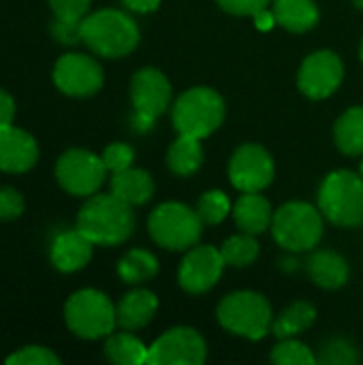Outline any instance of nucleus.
<instances>
[{
    "label": "nucleus",
    "mask_w": 363,
    "mask_h": 365,
    "mask_svg": "<svg viewBox=\"0 0 363 365\" xmlns=\"http://www.w3.org/2000/svg\"><path fill=\"white\" fill-rule=\"evenodd\" d=\"M362 62H363V41H362Z\"/></svg>",
    "instance_id": "42"
},
{
    "label": "nucleus",
    "mask_w": 363,
    "mask_h": 365,
    "mask_svg": "<svg viewBox=\"0 0 363 365\" xmlns=\"http://www.w3.org/2000/svg\"><path fill=\"white\" fill-rule=\"evenodd\" d=\"M362 175H363V160H362Z\"/></svg>",
    "instance_id": "43"
},
{
    "label": "nucleus",
    "mask_w": 363,
    "mask_h": 365,
    "mask_svg": "<svg viewBox=\"0 0 363 365\" xmlns=\"http://www.w3.org/2000/svg\"><path fill=\"white\" fill-rule=\"evenodd\" d=\"M225 120V101L212 88H190L173 103V126L180 135L205 139Z\"/></svg>",
    "instance_id": "5"
},
{
    "label": "nucleus",
    "mask_w": 363,
    "mask_h": 365,
    "mask_svg": "<svg viewBox=\"0 0 363 365\" xmlns=\"http://www.w3.org/2000/svg\"><path fill=\"white\" fill-rule=\"evenodd\" d=\"M347 353H355L353 346L344 340H334L329 342V346H325L323 357L319 361H327V364H353L355 357H347Z\"/></svg>",
    "instance_id": "37"
},
{
    "label": "nucleus",
    "mask_w": 363,
    "mask_h": 365,
    "mask_svg": "<svg viewBox=\"0 0 363 365\" xmlns=\"http://www.w3.org/2000/svg\"><path fill=\"white\" fill-rule=\"evenodd\" d=\"M131 98L135 107V128L148 130L152 122L165 113L171 103V86L169 79L158 68H141L133 75L131 81Z\"/></svg>",
    "instance_id": "9"
},
{
    "label": "nucleus",
    "mask_w": 363,
    "mask_h": 365,
    "mask_svg": "<svg viewBox=\"0 0 363 365\" xmlns=\"http://www.w3.org/2000/svg\"><path fill=\"white\" fill-rule=\"evenodd\" d=\"M24 212V197L9 186H0V222L15 220Z\"/></svg>",
    "instance_id": "34"
},
{
    "label": "nucleus",
    "mask_w": 363,
    "mask_h": 365,
    "mask_svg": "<svg viewBox=\"0 0 363 365\" xmlns=\"http://www.w3.org/2000/svg\"><path fill=\"white\" fill-rule=\"evenodd\" d=\"M235 225L250 235H261L272 227L274 212L270 201L259 192H244L233 205Z\"/></svg>",
    "instance_id": "19"
},
{
    "label": "nucleus",
    "mask_w": 363,
    "mask_h": 365,
    "mask_svg": "<svg viewBox=\"0 0 363 365\" xmlns=\"http://www.w3.org/2000/svg\"><path fill=\"white\" fill-rule=\"evenodd\" d=\"M64 321L68 329L83 340L105 338L118 325L116 306L105 293L96 289L73 293L64 306Z\"/></svg>",
    "instance_id": "6"
},
{
    "label": "nucleus",
    "mask_w": 363,
    "mask_h": 365,
    "mask_svg": "<svg viewBox=\"0 0 363 365\" xmlns=\"http://www.w3.org/2000/svg\"><path fill=\"white\" fill-rule=\"evenodd\" d=\"M315 321H317L315 306L308 302H295L293 306L282 310L278 319L272 323V334L280 340H289L310 329Z\"/></svg>",
    "instance_id": "23"
},
{
    "label": "nucleus",
    "mask_w": 363,
    "mask_h": 365,
    "mask_svg": "<svg viewBox=\"0 0 363 365\" xmlns=\"http://www.w3.org/2000/svg\"><path fill=\"white\" fill-rule=\"evenodd\" d=\"M107 171L111 173H118V171H124L128 167H133V160H135V152L131 145L126 143H111L105 148V152L101 154Z\"/></svg>",
    "instance_id": "32"
},
{
    "label": "nucleus",
    "mask_w": 363,
    "mask_h": 365,
    "mask_svg": "<svg viewBox=\"0 0 363 365\" xmlns=\"http://www.w3.org/2000/svg\"><path fill=\"white\" fill-rule=\"evenodd\" d=\"M203 163V148H201V139L197 137H188V135H180L169 152H167V165L175 175H193Z\"/></svg>",
    "instance_id": "24"
},
{
    "label": "nucleus",
    "mask_w": 363,
    "mask_h": 365,
    "mask_svg": "<svg viewBox=\"0 0 363 365\" xmlns=\"http://www.w3.org/2000/svg\"><path fill=\"white\" fill-rule=\"evenodd\" d=\"M272 233L278 246L291 252L312 250L323 235L321 210L304 201L285 203L272 220Z\"/></svg>",
    "instance_id": "7"
},
{
    "label": "nucleus",
    "mask_w": 363,
    "mask_h": 365,
    "mask_svg": "<svg viewBox=\"0 0 363 365\" xmlns=\"http://www.w3.org/2000/svg\"><path fill=\"white\" fill-rule=\"evenodd\" d=\"M355 2V6H359V9H363V0H353Z\"/></svg>",
    "instance_id": "41"
},
{
    "label": "nucleus",
    "mask_w": 363,
    "mask_h": 365,
    "mask_svg": "<svg viewBox=\"0 0 363 365\" xmlns=\"http://www.w3.org/2000/svg\"><path fill=\"white\" fill-rule=\"evenodd\" d=\"M131 11H137V13H150L154 11L163 0H122Z\"/></svg>",
    "instance_id": "39"
},
{
    "label": "nucleus",
    "mask_w": 363,
    "mask_h": 365,
    "mask_svg": "<svg viewBox=\"0 0 363 365\" xmlns=\"http://www.w3.org/2000/svg\"><path fill=\"white\" fill-rule=\"evenodd\" d=\"M107 167L101 156L88 150H68L58 158V184L75 197H92L105 182Z\"/></svg>",
    "instance_id": "10"
},
{
    "label": "nucleus",
    "mask_w": 363,
    "mask_h": 365,
    "mask_svg": "<svg viewBox=\"0 0 363 365\" xmlns=\"http://www.w3.org/2000/svg\"><path fill=\"white\" fill-rule=\"evenodd\" d=\"M105 355L111 364L118 365L148 364V346L133 334H109Z\"/></svg>",
    "instance_id": "26"
},
{
    "label": "nucleus",
    "mask_w": 363,
    "mask_h": 365,
    "mask_svg": "<svg viewBox=\"0 0 363 365\" xmlns=\"http://www.w3.org/2000/svg\"><path fill=\"white\" fill-rule=\"evenodd\" d=\"M148 231L152 240L167 250H188L201 240L203 220L197 210L178 201H167L150 214Z\"/></svg>",
    "instance_id": "8"
},
{
    "label": "nucleus",
    "mask_w": 363,
    "mask_h": 365,
    "mask_svg": "<svg viewBox=\"0 0 363 365\" xmlns=\"http://www.w3.org/2000/svg\"><path fill=\"white\" fill-rule=\"evenodd\" d=\"M255 19H257V28H261V30H267V28H272V24H276L274 11H267V9L257 13Z\"/></svg>",
    "instance_id": "40"
},
{
    "label": "nucleus",
    "mask_w": 363,
    "mask_h": 365,
    "mask_svg": "<svg viewBox=\"0 0 363 365\" xmlns=\"http://www.w3.org/2000/svg\"><path fill=\"white\" fill-rule=\"evenodd\" d=\"M225 265L227 263L220 255V248H214V246L190 248L178 272L180 287L193 295L205 293L220 280Z\"/></svg>",
    "instance_id": "15"
},
{
    "label": "nucleus",
    "mask_w": 363,
    "mask_h": 365,
    "mask_svg": "<svg viewBox=\"0 0 363 365\" xmlns=\"http://www.w3.org/2000/svg\"><path fill=\"white\" fill-rule=\"evenodd\" d=\"M77 229L94 246H118L135 231L133 205L109 195H92L77 214Z\"/></svg>",
    "instance_id": "1"
},
{
    "label": "nucleus",
    "mask_w": 363,
    "mask_h": 365,
    "mask_svg": "<svg viewBox=\"0 0 363 365\" xmlns=\"http://www.w3.org/2000/svg\"><path fill=\"white\" fill-rule=\"evenodd\" d=\"M205 357L208 346L193 327H173L148 346V365H201Z\"/></svg>",
    "instance_id": "11"
},
{
    "label": "nucleus",
    "mask_w": 363,
    "mask_h": 365,
    "mask_svg": "<svg viewBox=\"0 0 363 365\" xmlns=\"http://www.w3.org/2000/svg\"><path fill=\"white\" fill-rule=\"evenodd\" d=\"M53 83L68 96H92L103 86V68L86 53H66L53 66Z\"/></svg>",
    "instance_id": "14"
},
{
    "label": "nucleus",
    "mask_w": 363,
    "mask_h": 365,
    "mask_svg": "<svg viewBox=\"0 0 363 365\" xmlns=\"http://www.w3.org/2000/svg\"><path fill=\"white\" fill-rule=\"evenodd\" d=\"M111 192L128 205H143L154 195V180L143 169H124L113 173Z\"/></svg>",
    "instance_id": "21"
},
{
    "label": "nucleus",
    "mask_w": 363,
    "mask_h": 365,
    "mask_svg": "<svg viewBox=\"0 0 363 365\" xmlns=\"http://www.w3.org/2000/svg\"><path fill=\"white\" fill-rule=\"evenodd\" d=\"M342 77H344V64L340 56L329 49H321V51L310 53L302 62L297 86L308 98L321 101V98L332 96L338 90V86L342 83Z\"/></svg>",
    "instance_id": "12"
},
{
    "label": "nucleus",
    "mask_w": 363,
    "mask_h": 365,
    "mask_svg": "<svg viewBox=\"0 0 363 365\" xmlns=\"http://www.w3.org/2000/svg\"><path fill=\"white\" fill-rule=\"evenodd\" d=\"M158 310V299L152 291L137 289L126 293L120 304L116 306V319L118 325L126 331H135L145 327Z\"/></svg>",
    "instance_id": "18"
},
{
    "label": "nucleus",
    "mask_w": 363,
    "mask_h": 365,
    "mask_svg": "<svg viewBox=\"0 0 363 365\" xmlns=\"http://www.w3.org/2000/svg\"><path fill=\"white\" fill-rule=\"evenodd\" d=\"M308 274L321 289L336 291L349 280V263L334 250H319L308 261Z\"/></svg>",
    "instance_id": "20"
},
{
    "label": "nucleus",
    "mask_w": 363,
    "mask_h": 365,
    "mask_svg": "<svg viewBox=\"0 0 363 365\" xmlns=\"http://www.w3.org/2000/svg\"><path fill=\"white\" fill-rule=\"evenodd\" d=\"M118 274L124 282L128 284H139V282H148L158 274V261L152 252L135 248L131 252H126L120 263H118Z\"/></svg>",
    "instance_id": "27"
},
{
    "label": "nucleus",
    "mask_w": 363,
    "mask_h": 365,
    "mask_svg": "<svg viewBox=\"0 0 363 365\" xmlns=\"http://www.w3.org/2000/svg\"><path fill=\"white\" fill-rule=\"evenodd\" d=\"M81 41L103 58H122L139 43L135 19L116 9H103L81 19Z\"/></svg>",
    "instance_id": "2"
},
{
    "label": "nucleus",
    "mask_w": 363,
    "mask_h": 365,
    "mask_svg": "<svg viewBox=\"0 0 363 365\" xmlns=\"http://www.w3.org/2000/svg\"><path fill=\"white\" fill-rule=\"evenodd\" d=\"M270 359L278 365H315L317 364L315 353H312L306 344L297 342L295 338L282 340V342L272 351Z\"/></svg>",
    "instance_id": "30"
},
{
    "label": "nucleus",
    "mask_w": 363,
    "mask_h": 365,
    "mask_svg": "<svg viewBox=\"0 0 363 365\" xmlns=\"http://www.w3.org/2000/svg\"><path fill=\"white\" fill-rule=\"evenodd\" d=\"M92 0H49L56 19L64 21H81L88 15Z\"/></svg>",
    "instance_id": "33"
},
{
    "label": "nucleus",
    "mask_w": 363,
    "mask_h": 365,
    "mask_svg": "<svg viewBox=\"0 0 363 365\" xmlns=\"http://www.w3.org/2000/svg\"><path fill=\"white\" fill-rule=\"evenodd\" d=\"M13 118H15V101L9 92L0 88V128L13 126Z\"/></svg>",
    "instance_id": "38"
},
{
    "label": "nucleus",
    "mask_w": 363,
    "mask_h": 365,
    "mask_svg": "<svg viewBox=\"0 0 363 365\" xmlns=\"http://www.w3.org/2000/svg\"><path fill=\"white\" fill-rule=\"evenodd\" d=\"M51 34L56 41H60L64 45H75L81 41V21H64V19L53 17Z\"/></svg>",
    "instance_id": "35"
},
{
    "label": "nucleus",
    "mask_w": 363,
    "mask_h": 365,
    "mask_svg": "<svg viewBox=\"0 0 363 365\" xmlns=\"http://www.w3.org/2000/svg\"><path fill=\"white\" fill-rule=\"evenodd\" d=\"M321 214L340 227H357L363 222V175L340 169L329 173L319 190Z\"/></svg>",
    "instance_id": "4"
},
{
    "label": "nucleus",
    "mask_w": 363,
    "mask_h": 365,
    "mask_svg": "<svg viewBox=\"0 0 363 365\" xmlns=\"http://www.w3.org/2000/svg\"><path fill=\"white\" fill-rule=\"evenodd\" d=\"M336 145L347 156L363 154V107H353L342 113L334 128Z\"/></svg>",
    "instance_id": "25"
},
{
    "label": "nucleus",
    "mask_w": 363,
    "mask_h": 365,
    "mask_svg": "<svg viewBox=\"0 0 363 365\" xmlns=\"http://www.w3.org/2000/svg\"><path fill=\"white\" fill-rule=\"evenodd\" d=\"M231 201L220 190H208L201 195L197 203V214L203 220V225H220L231 214Z\"/></svg>",
    "instance_id": "29"
},
{
    "label": "nucleus",
    "mask_w": 363,
    "mask_h": 365,
    "mask_svg": "<svg viewBox=\"0 0 363 365\" xmlns=\"http://www.w3.org/2000/svg\"><path fill=\"white\" fill-rule=\"evenodd\" d=\"M220 255H223L225 263L231 267H248L259 257V244H257L255 235L242 231L240 235H231L220 246Z\"/></svg>",
    "instance_id": "28"
},
{
    "label": "nucleus",
    "mask_w": 363,
    "mask_h": 365,
    "mask_svg": "<svg viewBox=\"0 0 363 365\" xmlns=\"http://www.w3.org/2000/svg\"><path fill=\"white\" fill-rule=\"evenodd\" d=\"M9 365H58L60 359L43 346H26L6 357Z\"/></svg>",
    "instance_id": "31"
},
{
    "label": "nucleus",
    "mask_w": 363,
    "mask_h": 365,
    "mask_svg": "<svg viewBox=\"0 0 363 365\" xmlns=\"http://www.w3.org/2000/svg\"><path fill=\"white\" fill-rule=\"evenodd\" d=\"M39 160V145L32 135L21 128H0V169L6 173H24Z\"/></svg>",
    "instance_id": "16"
},
{
    "label": "nucleus",
    "mask_w": 363,
    "mask_h": 365,
    "mask_svg": "<svg viewBox=\"0 0 363 365\" xmlns=\"http://www.w3.org/2000/svg\"><path fill=\"white\" fill-rule=\"evenodd\" d=\"M220 9L233 15H257L267 9L270 0H218Z\"/></svg>",
    "instance_id": "36"
},
{
    "label": "nucleus",
    "mask_w": 363,
    "mask_h": 365,
    "mask_svg": "<svg viewBox=\"0 0 363 365\" xmlns=\"http://www.w3.org/2000/svg\"><path fill=\"white\" fill-rule=\"evenodd\" d=\"M92 242L79 231H64L60 233L49 250V259L53 263V267L62 274H73L83 269L90 259H92Z\"/></svg>",
    "instance_id": "17"
},
{
    "label": "nucleus",
    "mask_w": 363,
    "mask_h": 365,
    "mask_svg": "<svg viewBox=\"0 0 363 365\" xmlns=\"http://www.w3.org/2000/svg\"><path fill=\"white\" fill-rule=\"evenodd\" d=\"M272 11L276 24L291 32H306L319 21V9L315 0H276Z\"/></svg>",
    "instance_id": "22"
},
{
    "label": "nucleus",
    "mask_w": 363,
    "mask_h": 365,
    "mask_svg": "<svg viewBox=\"0 0 363 365\" xmlns=\"http://www.w3.org/2000/svg\"><path fill=\"white\" fill-rule=\"evenodd\" d=\"M218 323L246 340H261L272 331L274 314L270 302L255 291H237L227 295L216 310Z\"/></svg>",
    "instance_id": "3"
},
{
    "label": "nucleus",
    "mask_w": 363,
    "mask_h": 365,
    "mask_svg": "<svg viewBox=\"0 0 363 365\" xmlns=\"http://www.w3.org/2000/svg\"><path fill=\"white\" fill-rule=\"evenodd\" d=\"M229 180L240 192H261L274 180V160L270 152L257 143L235 150L229 163Z\"/></svg>",
    "instance_id": "13"
}]
</instances>
